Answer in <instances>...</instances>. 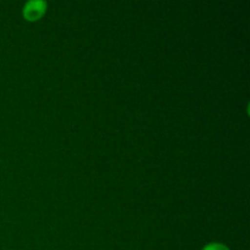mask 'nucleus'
I'll return each instance as SVG.
<instances>
[{"label":"nucleus","instance_id":"nucleus-1","mask_svg":"<svg viewBox=\"0 0 250 250\" xmlns=\"http://www.w3.org/2000/svg\"><path fill=\"white\" fill-rule=\"evenodd\" d=\"M46 2L43 0H31V1L26 2L23 6L22 14L23 17L28 21H37L41 19L46 11Z\"/></svg>","mask_w":250,"mask_h":250},{"label":"nucleus","instance_id":"nucleus-2","mask_svg":"<svg viewBox=\"0 0 250 250\" xmlns=\"http://www.w3.org/2000/svg\"><path fill=\"white\" fill-rule=\"evenodd\" d=\"M202 250H229V248L226 246V244L214 242V243L207 244V246H205Z\"/></svg>","mask_w":250,"mask_h":250}]
</instances>
